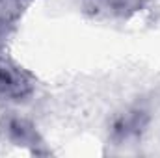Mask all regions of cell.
<instances>
[{
    "instance_id": "1",
    "label": "cell",
    "mask_w": 160,
    "mask_h": 158,
    "mask_svg": "<svg viewBox=\"0 0 160 158\" xmlns=\"http://www.w3.org/2000/svg\"><path fill=\"white\" fill-rule=\"evenodd\" d=\"M36 89L34 77L17 65L0 47V101L22 102Z\"/></svg>"
},
{
    "instance_id": "2",
    "label": "cell",
    "mask_w": 160,
    "mask_h": 158,
    "mask_svg": "<svg viewBox=\"0 0 160 158\" xmlns=\"http://www.w3.org/2000/svg\"><path fill=\"white\" fill-rule=\"evenodd\" d=\"M147 123H149V116H147L145 110L130 108V110L119 114L114 119V123L110 126V138L118 143L134 140L145 130Z\"/></svg>"
},
{
    "instance_id": "3",
    "label": "cell",
    "mask_w": 160,
    "mask_h": 158,
    "mask_svg": "<svg viewBox=\"0 0 160 158\" xmlns=\"http://www.w3.org/2000/svg\"><path fill=\"white\" fill-rule=\"evenodd\" d=\"M6 134L13 143L22 145V147H36L41 143L39 134L36 132V128L24 119H9L6 123Z\"/></svg>"
},
{
    "instance_id": "4",
    "label": "cell",
    "mask_w": 160,
    "mask_h": 158,
    "mask_svg": "<svg viewBox=\"0 0 160 158\" xmlns=\"http://www.w3.org/2000/svg\"><path fill=\"white\" fill-rule=\"evenodd\" d=\"M30 0H0V39L9 34Z\"/></svg>"
},
{
    "instance_id": "5",
    "label": "cell",
    "mask_w": 160,
    "mask_h": 158,
    "mask_svg": "<svg viewBox=\"0 0 160 158\" xmlns=\"http://www.w3.org/2000/svg\"><path fill=\"white\" fill-rule=\"evenodd\" d=\"M102 4L112 9L114 13H130V11H136L140 6H142V0H102Z\"/></svg>"
}]
</instances>
